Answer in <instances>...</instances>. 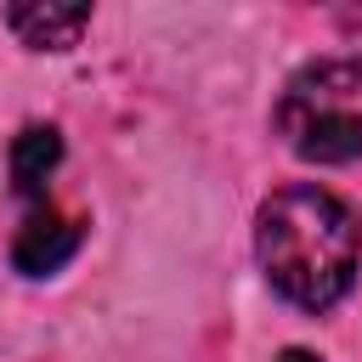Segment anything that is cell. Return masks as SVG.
I'll return each mask as SVG.
<instances>
[{
  "instance_id": "5",
  "label": "cell",
  "mask_w": 362,
  "mask_h": 362,
  "mask_svg": "<svg viewBox=\"0 0 362 362\" xmlns=\"http://www.w3.org/2000/svg\"><path fill=\"white\" fill-rule=\"evenodd\" d=\"M57 158H62V136L45 130V124H28V130L11 141V187H17L23 198H40V192H45V175L57 170Z\"/></svg>"
},
{
  "instance_id": "3",
  "label": "cell",
  "mask_w": 362,
  "mask_h": 362,
  "mask_svg": "<svg viewBox=\"0 0 362 362\" xmlns=\"http://www.w3.org/2000/svg\"><path fill=\"white\" fill-rule=\"evenodd\" d=\"M79 238H85V232H79L74 215L40 209V215H28V221L17 226V238H11V266L28 272V277H45V272H57V266L74 260Z\"/></svg>"
},
{
  "instance_id": "6",
  "label": "cell",
  "mask_w": 362,
  "mask_h": 362,
  "mask_svg": "<svg viewBox=\"0 0 362 362\" xmlns=\"http://www.w3.org/2000/svg\"><path fill=\"white\" fill-rule=\"evenodd\" d=\"M277 362H322V356H311V351H283Z\"/></svg>"
},
{
  "instance_id": "4",
  "label": "cell",
  "mask_w": 362,
  "mask_h": 362,
  "mask_svg": "<svg viewBox=\"0 0 362 362\" xmlns=\"http://www.w3.org/2000/svg\"><path fill=\"white\" fill-rule=\"evenodd\" d=\"M6 23H11V34H17L23 45H34V51H68V45L85 34L90 11H85V6H11Z\"/></svg>"
},
{
  "instance_id": "1",
  "label": "cell",
  "mask_w": 362,
  "mask_h": 362,
  "mask_svg": "<svg viewBox=\"0 0 362 362\" xmlns=\"http://www.w3.org/2000/svg\"><path fill=\"white\" fill-rule=\"evenodd\" d=\"M255 249L283 300H294L300 311H328L356 283L362 221L345 198L322 187H283L260 204Z\"/></svg>"
},
{
  "instance_id": "2",
  "label": "cell",
  "mask_w": 362,
  "mask_h": 362,
  "mask_svg": "<svg viewBox=\"0 0 362 362\" xmlns=\"http://www.w3.org/2000/svg\"><path fill=\"white\" fill-rule=\"evenodd\" d=\"M288 153L311 164H351L362 158V57H322L305 62L272 113Z\"/></svg>"
}]
</instances>
